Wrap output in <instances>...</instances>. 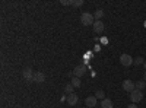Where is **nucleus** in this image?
<instances>
[{
  "label": "nucleus",
  "mask_w": 146,
  "mask_h": 108,
  "mask_svg": "<svg viewBox=\"0 0 146 108\" xmlns=\"http://www.w3.org/2000/svg\"><path fill=\"white\" fill-rule=\"evenodd\" d=\"M80 22H82V25L89 27V25H94L95 23V18H94L92 13H89V12H83L80 15Z\"/></svg>",
  "instance_id": "f257e3e1"
},
{
  "label": "nucleus",
  "mask_w": 146,
  "mask_h": 108,
  "mask_svg": "<svg viewBox=\"0 0 146 108\" xmlns=\"http://www.w3.org/2000/svg\"><path fill=\"white\" fill-rule=\"evenodd\" d=\"M130 99H131V102H133V104H137V102H140V101L143 99V93H142V91L135 89L133 92H130Z\"/></svg>",
  "instance_id": "f03ea898"
},
{
  "label": "nucleus",
  "mask_w": 146,
  "mask_h": 108,
  "mask_svg": "<svg viewBox=\"0 0 146 108\" xmlns=\"http://www.w3.org/2000/svg\"><path fill=\"white\" fill-rule=\"evenodd\" d=\"M34 73H35V72H32L31 67H25L22 70V78L25 79L27 82H32L34 80Z\"/></svg>",
  "instance_id": "7ed1b4c3"
},
{
  "label": "nucleus",
  "mask_w": 146,
  "mask_h": 108,
  "mask_svg": "<svg viewBox=\"0 0 146 108\" xmlns=\"http://www.w3.org/2000/svg\"><path fill=\"white\" fill-rule=\"evenodd\" d=\"M133 62H135V58H131V56H129V54H121L120 56V63L123 66H126V67L133 64Z\"/></svg>",
  "instance_id": "20e7f679"
},
{
  "label": "nucleus",
  "mask_w": 146,
  "mask_h": 108,
  "mask_svg": "<svg viewBox=\"0 0 146 108\" xmlns=\"http://www.w3.org/2000/svg\"><path fill=\"white\" fill-rule=\"evenodd\" d=\"M123 89H124L126 92H133V91L136 89L135 82H133V80H130V79H126V80L123 82Z\"/></svg>",
  "instance_id": "39448f33"
},
{
  "label": "nucleus",
  "mask_w": 146,
  "mask_h": 108,
  "mask_svg": "<svg viewBox=\"0 0 146 108\" xmlns=\"http://www.w3.org/2000/svg\"><path fill=\"white\" fill-rule=\"evenodd\" d=\"M85 73H86V67H85V66H76L75 69H73V76H75V78L80 79V76H83Z\"/></svg>",
  "instance_id": "423d86ee"
},
{
  "label": "nucleus",
  "mask_w": 146,
  "mask_h": 108,
  "mask_svg": "<svg viewBox=\"0 0 146 108\" xmlns=\"http://www.w3.org/2000/svg\"><path fill=\"white\" fill-rule=\"evenodd\" d=\"M79 102V97L76 93H70V95H67V105H70V107H73V105H76Z\"/></svg>",
  "instance_id": "0eeeda50"
},
{
  "label": "nucleus",
  "mask_w": 146,
  "mask_h": 108,
  "mask_svg": "<svg viewBox=\"0 0 146 108\" xmlns=\"http://www.w3.org/2000/svg\"><path fill=\"white\" fill-rule=\"evenodd\" d=\"M44 80H45V75L42 73V72H35L32 82H35V83H42Z\"/></svg>",
  "instance_id": "6e6552de"
},
{
  "label": "nucleus",
  "mask_w": 146,
  "mask_h": 108,
  "mask_svg": "<svg viewBox=\"0 0 146 108\" xmlns=\"http://www.w3.org/2000/svg\"><path fill=\"white\" fill-rule=\"evenodd\" d=\"M92 28H94V31H95L96 34H101V32L104 31V23H102V21H95V23L92 25Z\"/></svg>",
  "instance_id": "1a4fd4ad"
},
{
  "label": "nucleus",
  "mask_w": 146,
  "mask_h": 108,
  "mask_svg": "<svg viewBox=\"0 0 146 108\" xmlns=\"http://www.w3.org/2000/svg\"><path fill=\"white\" fill-rule=\"evenodd\" d=\"M96 101H98V99L95 98V95H91V97H88L86 99H85V104H86L89 108H92V107L96 105Z\"/></svg>",
  "instance_id": "9d476101"
},
{
  "label": "nucleus",
  "mask_w": 146,
  "mask_h": 108,
  "mask_svg": "<svg viewBox=\"0 0 146 108\" xmlns=\"http://www.w3.org/2000/svg\"><path fill=\"white\" fill-rule=\"evenodd\" d=\"M101 108H114V104H113V101H111V99L105 98V99H102V101H101Z\"/></svg>",
  "instance_id": "9b49d317"
},
{
  "label": "nucleus",
  "mask_w": 146,
  "mask_h": 108,
  "mask_svg": "<svg viewBox=\"0 0 146 108\" xmlns=\"http://www.w3.org/2000/svg\"><path fill=\"white\" fill-rule=\"evenodd\" d=\"M102 16H104V10H102V9H96V10H95V13H94L95 21H101Z\"/></svg>",
  "instance_id": "f8f14e48"
},
{
  "label": "nucleus",
  "mask_w": 146,
  "mask_h": 108,
  "mask_svg": "<svg viewBox=\"0 0 146 108\" xmlns=\"http://www.w3.org/2000/svg\"><path fill=\"white\" fill-rule=\"evenodd\" d=\"M135 85H136V89H137V91H143V89L146 88V82H145V80H137Z\"/></svg>",
  "instance_id": "ddd939ff"
},
{
  "label": "nucleus",
  "mask_w": 146,
  "mask_h": 108,
  "mask_svg": "<svg viewBox=\"0 0 146 108\" xmlns=\"http://www.w3.org/2000/svg\"><path fill=\"white\" fill-rule=\"evenodd\" d=\"M72 85L75 86V88H80L82 82H80V79H79V78H72Z\"/></svg>",
  "instance_id": "4468645a"
},
{
  "label": "nucleus",
  "mask_w": 146,
  "mask_h": 108,
  "mask_svg": "<svg viewBox=\"0 0 146 108\" xmlns=\"http://www.w3.org/2000/svg\"><path fill=\"white\" fill-rule=\"evenodd\" d=\"M95 98H96V99H105V92L101 91V89L96 91V92H95Z\"/></svg>",
  "instance_id": "2eb2a0df"
},
{
  "label": "nucleus",
  "mask_w": 146,
  "mask_h": 108,
  "mask_svg": "<svg viewBox=\"0 0 146 108\" xmlns=\"http://www.w3.org/2000/svg\"><path fill=\"white\" fill-rule=\"evenodd\" d=\"M73 88H75V86H73L72 83H67V85L64 86V92H66L67 95H70V93H73Z\"/></svg>",
  "instance_id": "dca6fc26"
},
{
  "label": "nucleus",
  "mask_w": 146,
  "mask_h": 108,
  "mask_svg": "<svg viewBox=\"0 0 146 108\" xmlns=\"http://www.w3.org/2000/svg\"><path fill=\"white\" fill-rule=\"evenodd\" d=\"M133 63H135L136 66H139V64L145 63V60H143V57H137V58H135V62H133Z\"/></svg>",
  "instance_id": "f3484780"
},
{
  "label": "nucleus",
  "mask_w": 146,
  "mask_h": 108,
  "mask_svg": "<svg viewBox=\"0 0 146 108\" xmlns=\"http://www.w3.org/2000/svg\"><path fill=\"white\" fill-rule=\"evenodd\" d=\"M82 5H83V0H73V6L79 7V6H82Z\"/></svg>",
  "instance_id": "a211bd4d"
},
{
  "label": "nucleus",
  "mask_w": 146,
  "mask_h": 108,
  "mask_svg": "<svg viewBox=\"0 0 146 108\" xmlns=\"http://www.w3.org/2000/svg\"><path fill=\"white\" fill-rule=\"evenodd\" d=\"M62 5H73V0H62Z\"/></svg>",
  "instance_id": "6ab92c4d"
},
{
  "label": "nucleus",
  "mask_w": 146,
  "mask_h": 108,
  "mask_svg": "<svg viewBox=\"0 0 146 108\" xmlns=\"http://www.w3.org/2000/svg\"><path fill=\"white\" fill-rule=\"evenodd\" d=\"M127 108H139V107H137L136 104H133V102H131V104H130V105H129Z\"/></svg>",
  "instance_id": "aec40b11"
},
{
  "label": "nucleus",
  "mask_w": 146,
  "mask_h": 108,
  "mask_svg": "<svg viewBox=\"0 0 146 108\" xmlns=\"http://www.w3.org/2000/svg\"><path fill=\"white\" fill-rule=\"evenodd\" d=\"M143 80L146 82V70H145V75H143Z\"/></svg>",
  "instance_id": "412c9836"
},
{
  "label": "nucleus",
  "mask_w": 146,
  "mask_h": 108,
  "mask_svg": "<svg viewBox=\"0 0 146 108\" xmlns=\"http://www.w3.org/2000/svg\"><path fill=\"white\" fill-rule=\"evenodd\" d=\"M143 66H145V69H146V62H145V63H143Z\"/></svg>",
  "instance_id": "4be33fe9"
},
{
  "label": "nucleus",
  "mask_w": 146,
  "mask_h": 108,
  "mask_svg": "<svg viewBox=\"0 0 146 108\" xmlns=\"http://www.w3.org/2000/svg\"><path fill=\"white\" fill-rule=\"evenodd\" d=\"M145 27H146V21H145Z\"/></svg>",
  "instance_id": "5701e85b"
},
{
  "label": "nucleus",
  "mask_w": 146,
  "mask_h": 108,
  "mask_svg": "<svg viewBox=\"0 0 146 108\" xmlns=\"http://www.w3.org/2000/svg\"><path fill=\"white\" fill-rule=\"evenodd\" d=\"M28 108H29V107H28Z\"/></svg>",
  "instance_id": "b1692460"
}]
</instances>
